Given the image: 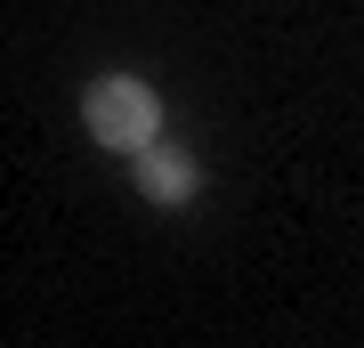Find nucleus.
I'll return each mask as SVG.
<instances>
[{"mask_svg":"<svg viewBox=\"0 0 364 348\" xmlns=\"http://www.w3.org/2000/svg\"><path fill=\"white\" fill-rule=\"evenodd\" d=\"M146 194H154V203H186V194H195V162L146 146Z\"/></svg>","mask_w":364,"mask_h":348,"instance_id":"f03ea898","label":"nucleus"},{"mask_svg":"<svg viewBox=\"0 0 364 348\" xmlns=\"http://www.w3.org/2000/svg\"><path fill=\"white\" fill-rule=\"evenodd\" d=\"M90 130H97V146H114V154H146L154 130H162V105H154L146 81H97L90 90Z\"/></svg>","mask_w":364,"mask_h":348,"instance_id":"f257e3e1","label":"nucleus"}]
</instances>
